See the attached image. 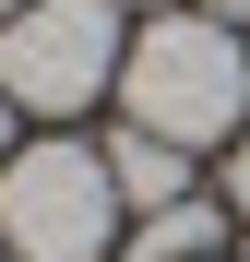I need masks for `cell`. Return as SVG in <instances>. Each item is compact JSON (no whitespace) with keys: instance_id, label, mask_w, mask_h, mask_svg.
Segmentation results:
<instances>
[{"instance_id":"obj_5","label":"cell","mask_w":250,"mask_h":262,"mask_svg":"<svg viewBox=\"0 0 250 262\" xmlns=\"http://www.w3.org/2000/svg\"><path fill=\"white\" fill-rule=\"evenodd\" d=\"M119 262H215V203H155Z\"/></svg>"},{"instance_id":"obj_6","label":"cell","mask_w":250,"mask_h":262,"mask_svg":"<svg viewBox=\"0 0 250 262\" xmlns=\"http://www.w3.org/2000/svg\"><path fill=\"white\" fill-rule=\"evenodd\" d=\"M226 203H238V227H250V131H238V155H226Z\"/></svg>"},{"instance_id":"obj_3","label":"cell","mask_w":250,"mask_h":262,"mask_svg":"<svg viewBox=\"0 0 250 262\" xmlns=\"http://www.w3.org/2000/svg\"><path fill=\"white\" fill-rule=\"evenodd\" d=\"M119 60H131V36H119L107 0H24L12 24H0V96L36 107V119H72V107H96Z\"/></svg>"},{"instance_id":"obj_10","label":"cell","mask_w":250,"mask_h":262,"mask_svg":"<svg viewBox=\"0 0 250 262\" xmlns=\"http://www.w3.org/2000/svg\"><path fill=\"white\" fill-rule=\"evenodd\" d=\"M0 262H12V250H0Z\"/></svg>"},{"instance_id":"obj_4","label":"cell","mask_w":250,"mask_h":262,"mask_svg":"<svg viewBox=\"0 0 250 262\" xmlns=\"http://www.w3.org/2000/svg\"><path fill=\"white\" fill-rule=\"evenodd\" d=\"M107 179H119V203H131V214L191 203V143H167V131H119V143H107Z\"/></svg>"},{"instance_id":"obj_8","label":"cell","mask_w":250,"mask_h":262,"mask_svg":"<svg viewBox=\"0 0 250 262\" xmlns=\"http://www.w3.org/2000/svg\"><path fill=\"white\" fill-rule=\"evenodd\" d=\"M0 167H12V96H0Z\"/></svg>"},{"instance_id":"obj_1","label":"cell","mask_w":250,"mask_h":262,"mask_svg":"<svg viewBox=\"0 0 250 262\" xmlns=\"http://www.w3.org/2000/svg\"><path fill=\"white\" fill-rule=\"evenodd\" d=\"M119 107H131V131H167V143H238V119H250V48H238V24L155 12L131 36V60H119Z\"/></svg>"},{"instance_id":"obj_7","label":"cell","mask_w":250,"mask_h":262,"mask_svg":"<svg viewBox=\"0 0 250 262\" xmlns=\"http://www.w3.org/2000/svg\"><path fill=\"white\" fill-rule=\"evenodd\" d=\"M191 12H215V24H250V0H191Z\"/></svg>"},{"instance_id":"obj_2","label":"cell","mask_w":250,"mask_h":262,"mask_svg":"<svg viewBox=\"0 0 250 262\" xmlns=\"http://www.w3.org/2000/svg\"><path fill=\"white\" fill-rule=\"evenodd\" d=\"M119 238V179H107V143H24L0 167V250L12 262H107Z\"/></svg>"},{"instance_id":"obj_9","label":"cell","mask_w":250,"mask_h":262,"mask_svg":"<svg viewBox=\"0 0 250 262\" xmlns=\"http://www.w3.org/2000/svg\"><path fill=\"white\" fill-rule=\"evenodd\" d=\"M12 12H24V0H0V24H12Z\"/></svg>"}]
</instances>
